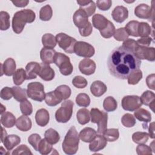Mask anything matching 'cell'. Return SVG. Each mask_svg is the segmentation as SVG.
<instances>
[{
	"mask_svg": "<svg viewBox=\"0 0 155 155\" xmlns=\"http://www.w3.org/2000/svg\"><path fill=\"white\" fill-rule=\"evenodd\" d=\"M152 41H153V39L151 37L147 36V37H143V38L139 39L136 41V42L139 45L148 47L151 44Z\"/></svg>",
	"mask_w": 155,
	"mask_h": 155,
	"instance_id": "cell-60",
	"label": "cell"
},
{
	"mask_svg": "<svg viewBox=\"0 0 155 155\" xmlns=\"http://www.w3.org/2000/svg\"><path fill=\"white\" fill-rule=\"evenodd\" d=\"M112 5V1L111 0H98L96 1V5L97 8L102 11L108 10L110 8Z\"/></svg>",
	"mask_w": 155,
	"mask_h": 155,
	"instance_id": "cell-56",
	"label": "cell"
},
{
	"mask_svg": "<svg viewBox=\"0 0 155 155\" xmlns=\"http://www.w3.org/2000/svg\"><path fill=\"white\" fill-rule=\"evenodd\" d=\"M105 139L108 142H114L119 137V132L117 128L107 129L103 134Z\"/></svg>",
	"mask_w": 155,
	"mask_h": 155,
	"instance_id": "cell-44",
	"label": "cell"
},
{
	"mask_svg": "<svg viewBox=\"0 0 155 155\" xmlns=\"http://www.w3.org/2000/svg\"><path fill=\"white\" fill-rule=\"evenodd\" d=\"M16 68L15 61L11 58H7L3 64H1V75L3 74L7 76H12L15 74Z\"/></svg>",
	"mask_w": 155,
	"mask_h": 155,
	"instance_id": "cell-16",
	"label": "cell"
},
{
	"mask_svg": "<svg viewBox=\"0 0 155 155\" xmlns=\"http://www.w3.org/2000/svg\"><path fill=\"white\" fill-rule=\"evenodd\" d=\"M96 131L91 127H85L79 133V138L84 142H91L96 136Z\"/></svg>",
	"mask_w": 155,
	"mask_h": 155,
	"instance_id": "cell-26",
	"label": "cell"
},
{
	"mask_svg": "<svg viewBox=\"0 0 155 155\" xmlns=\"http://www.w3.org/2000/svg\"><path fill=\"white\" fill-rule=\"evenodd\" d=\"M142 105L140 97L137 95H128L122 99V107L124 110L134 111Z\"/></svg>",
	"mask_w": 155,
	"mask_h": 155,
	"instance_id": "cell-10",
	"label": "cell"
},
{
	"mask_svg": "<svg viewBox=\"0 0 155 155\" xmlns=\"http://www.w3.org/2000/svg\"><path fill=\"white\" fill-rule=\"evenodd\" d=\"M134 15L139 18L150 21L154 18V9L146 4H140L135 7Z\"/></svg>",
	"mask_w": 155,
	"mask_h": 155,
	"instance_id": "cell-12",
	"label": "cell"
},
{
	"mask_svg": "<svg viewBox=\"0 0 155 155\" xmlns=\"http://www.w3.org/2000/svg\"><path fill=\"white\" fill-rule=\"evenodd\" d=\"M10 15L5 11L0 12V29L1 30H7L10 28Z\"/></svg>",
	"mask_w": 155,
	"mask_h": 155,
	"instance_id": "cell-42",
	"label": "cell"
},
{
	"mask_svg": "<svg viewBox=\"0 0 155 155\" xmlns=\"http://www.w3.org/2000/svg\"><path fill=\"white\" fill-rule=\"evenodd\" d=\"M63 100L61 94L56 90L45 94V102L50 107H54Z\"/></svg>",
	"mask_w": 155,
	"mask_h": 155,
	"instance_id": "cell-20",
	"label": "cell"
},
{
	"mask_svg": "<svg viewBox=\"0 0 155 155\" xmlns=\"http://www.w3.org/2000/svg\"><path fill=\"white\" fill-rule=\"evenodd\" d=\"M13 97L18 102H22L25 100H27L28 95L27 90L24 88H22L19 87H12Z\"/></svg>",
	"mask_w": 155,
	"mask_h": 155,
	"instance_id": "cell-33",
	"label": "cell"
},
{
	"mask_svg": "<svg viewBox=\"0 0 155 155\" xmlns=\"http://www.w3.org/2000/svg\"><path fill=\"white\" fill-rule=\"evenodd\" d=\"M79 143V136L74 126H71L66 135L62 143L64 152L68 155L76 153L78 150Z\"/></svg>",
	"mask_w": 155,
	"mask_h": 155,
	"instance_id": "cell-3",
	"label": "cell"
},
{
	"mask_svg": "<svg viewBox=\"0 0 155 155\" xmlns=\"http://www.w3.org/2000/svg\"><path fill=\"white\" fill-rule=\"evenodd\" d=\"M115 31H116V28L114 24L111 22H110L108 27L104 31L101 33V35L103 38L106 39L110 38L111 36L114 35Z\"/></svg>",
	"mask_w": 155,
	"mask_h": 155,
	"instance_id": "cell-55",
	"label": "cell"
},
{
	"mask_svg": "<svg viewBox=\"0 0 155 155\" xmlns=\"http://www.w3.org/2000/svg\"><path fill=\"white\" fill-rule=\"evenodd\" d=\"M137 45L138 44L135 40H134L133 39L128 38L127 39H126L125 41H124L122 46L127 49H128V50L132 51L134 53V50L136 48V47L137 46Z\"/></svg>",
	"mask_w": 155,
	"mask_h": 155,
	"instance_id": "cell-57",
	"label": "cell"
},
{
	"mask_svg": "<svg viewBox=\"0 0 155 155\" xmlns=\"http://www.w3.org/2000/svg\"><path fill=\"white\" fill-rule=\"evenodd\" d=\"M27 93L28 96L34 101L42 102L45 99L44 87L41 82H33L29 83L27 85Z\"/></svg>",
	"mask_w": 155,
	"mask_h": 155,
	"instance_id": "cell-7",
	"label": "cell"
},
{
	"mask_svg": "<svg viewBox=\"0 0 155 155\" xmlns=\"http://www.w3.org/2000/svg\"><path fill=\"white\" fill-rule=\"evenodd\" d=\"M111 16L116 22L122 23L128 18V10L122 5L116 6L111 12Z\"/></svg>",
	"mask_w": 155,
	"mask_h": 155,
	"instance_id": "cell-17",
	"label": "cell"
},
{
	"mask_svg": "<svg viewBox=\"0 0 155 155\" xmlns=\"http://www.w3.org/2000/svg\"><path fill=\"white\" fill-rule=\"evenodd\" d=\"M107 65L112 76L124 80L133 71L139 69L141 61L132 51L121 45L111 51L107 60Z\"/></svg>",
	"mask_w": 155,
	"mask_h": 155,
	"instance_id": "cell-1",
	"label": "cell"
},
{
	"mask_svg": "<svg viewBox=\"0 0 155 155\" xmlns=\"http://www.w3.org/2000/svg\"><path fill=\"white\" fill-rule=\"evenodd\" d=\"M53 16V10L51 6L47 4L43 6L39 11V18L44 21H48L51 19Z\"/></svg>",
	"mask_w": 155,
	"mask_h": 155,
	"instance_id": "cell-39",
	"label": "cell"
},
{
	"mask_svg": "<svg viewBox=\"0 0 155 155\" xmlns=\"http://www.w3.org/2000/svg\"><path fill=\"white\" fill-rule=\"evenodd\" d=\"M12 2L18 7H26L29 1L28 0H19V1H12Z\"/></svg>",
	"mask_w": 155,
	"mask_h": 155,
	"instance_id": "cell-62",
	"label": "cell"
},
{
	"mask_svg": "<svg viewBox=\"0 0 155 155\" xmlns=\"http://www.w3.org/2000/svg\"><path fill=\"white\" fill-rule=\"evenodd\" d=\"M149 138V135L146 132L137 131L133 134L132 140L133 141L137 144L145 143Z\"/></svg>",
	"mask_w": 155,
	"mask_h": 155,
	"instance_id": "cell-41",
	"label": "cell"
},
{
	"mask_svg": "<svg viewBox=\"0 0 155 155\" xmlns=\"http://www.w3.org/2000/svg\"><path fill=\"white\" fill-rule=\"evenodd\" d=\"M88 18V16L85 12L81 8H79L73 15V22L79 29H81L88 24L89 22Z\"/></svg>",
	"mask_w": 155,
	"mask_h": 155,
	"instance_id": "cell-14",
	"label": "cell"
},
{
	"mask_svg": "<svg viewBox=\"0 0 155 155\" xmlns=\"http://www.w3.org/2000/svg\"><path fill=\"white\" fill-rule=\"evenodd\" d=\"M76 118L78 122L81 125H85L89 122L90 119V113L86 108L79 109L76 113Z\"/></svg>",
	"mask_w": 155,
	"mask_h": 155,
	"instance_id": "cell-35",
	"label": "cell"
},
{
	"mask_svg": "<svg viewBox=\"0 0 155 155\" xmlns=\"http://www.w3.org/2000/svg\"><path fill=\"white\" fill-rule=\"evenodd\" d=\"M20 110L23 115L29 116L33 112V107L30 102L25 100L20 103Z\"/></svg>",
	"mask_w": 155,
	"mask_h": 155,
	"instance_id": "cell-48",
	"label": "cell"
},
{
	"mask_svg": "<svg viewBox=\"0 0 155 155\" xmlns=\"http://www.w3.org/2000/svg\"><path fill=\"white\" fill-rule=\"evenodd\" d=\"M56 39L59 47L65 52L70 54L74 53V45L77 41L74 38L64 33H59L56 35Z\"/></svg>",
	"mask_w": 155,
	"mask_h": 155,
	"instance_id": "cell-8",
	"label": "cell"
},
{
	"mask_svg": "<svg viewBox=\"0 0 155 155\" xmlns=\"http://www.w3.org/2000/svg\"><path fill=\"white\" fill-rule=\"evenodd\" d=\"M50 120V114L48 111L45 108L38 110L35 114V120L36 124L40 127L46 126Z\"/></svg>",
	"mask_w": 155,
	"mask_h": 155,
	"instance_id": "cell-22",
	"label": "cell"
},
{
	"mask_svg": "<svg viewBox=\"0 0 155 155\" xmlns=\"http://www.w3.org/2000/svg\"><path fill=\"white\" fill-rule=\"evenodd\" d=\"M35 18V13L31 9H24L16 12L12 18L13 31L16 34L21 33L25 24L33 22Z\"/></svg>",
	"mask_w": 155,
	"mask_h": 155,
	"instance_id": "cell-2",
	"label": "cell"
},
{
	"mask_svg": "<svg viewBox=\"0 0 155 155\" xmlns=\"http://www.w3.org/2000/svg\"><path fill=\"white\" fill-rule=\"evenodd\" d=\"M134 116L137 120L144 123L143 125L145 126V128L146 126H147V123L151 120V113L148 110L142 108H140L135 110L134 112Z\"/></svg>",
	"mask_w": 155,
	"mask_h": 155,
	"instance_id": "cell-27",
	"label": "cell"
},
{
	"mask_svg": "<svg viewBox=\"0 0 155 155\" xmlns=\"http://www.w3.org/2000/svg\"><path fill=\"white\" fill-rule=\"evenodd\" d=\"M139 22L137 21H131L128 22L125 27V29L128 35H131L134 37H138V26Z\"/></svg>",
	"mask_w": 155,
	"mask_h": 155,
	"instance_id": "cell-38",
	"label": "cell"
},
{
	"mask_svg": "<svg viewBox=\"0 0 155 155\" xmlns=\"http://www.w3.org/2000/svg\"><path fill=\"white\" fill-rule=\"evenodd\" d=\"M72 84L77 88H84L88 84L86 79L81 76H76L72 80Z\"/></svg>",
	"mask_w": 155,
	"mask_h": 155,
	"instance_id": "cell-51",
	"label": "cell"
},
{
	"mask_svg": "<svg viewBox=\"0 0 155 155\" xmlns=\"http://www.w3.org/2000/svg\"><path fill=\"white\" fill-rule=\"evenodd\" d=\"M41 69L40 64L36 62H30L25 67L27 79L30 80L36 79Z\"/></svg>",
	"mask_w": 155,
	"mask_h": 155,
	"instance_id": "cell-21",
	"label": "cell"
},
{
	"mask_svg": "<svg viewBox=\"0 0 155 155\" xmlns=\"http://www.w3.org/2000/svg\"><path fill=\"white\" fill-rule=\"evenodd\" d=\"M91 20L93 25L100 31V33L104 31L108 27L111 22L104 16L101 14L94 15Z\"/></svg>",
	"mask_w": 155,
	"mask_h": 155,
	"instance_id": "cell-15",
	"label": "cell"
},
{
	"mask_svg": "<svg viewBox=\"0 0 155 155\" xmlns=\"http://www.w3.org/2000/svg\"><path fill=\"white\" fill-rule=\"evenodd\" d=\"M107 90V85L101 81H94L90 86V91L95 97L102 96Z\"/></svg>",
	"mask_w": 155,
	"mask_h": 155,
	"instance_id": "cell-23",
	"label": "cell"
},
{
	"mask_svg": "<svg viewBox=\"0 0 155 155\" xmlns=\"http://www.w3.org/2000/svg\"><path fill=\"white\" fill-rule=\"evenodd\" d=\"M41 69L38 74L39 76L45 81H50L53 79L55 76V73L53 69L49 64L46 63H41Z\"/></svg>",
	"mask_w": 155,
	"mask_h": 155,
	"instance_id": "cell-18",
	"label": "cell"
},
{
	"mask_svg": "<svg viewBox=\"0 0 155 155\" xmlns=\"http://www.w3.org/2000/svg\"><path fill=\"white\" fill-rule=\"evenodd\" d=\"M25 79H27L25 70L22 68L16 70L13 76V83L16 85H21Z\"/></svg>",
	"mask_w": 155,
	"mask_h": 155,
	"instance_id": "cell-37",
	"label": "cell"
},
{
	"mask_svg": "<svg viewBox=\"0 0 155 155\" xmlns=\"http://www.w3.org/2000/svg\"><path fill=\"white\" fill-rule=\"evenodd\" d=\"M142 78V72L140 70L138 69L133 71L128 77L127 81L130 85L137 84Z\"/></svg>",
	"mask_w": 155,
	"mask_h": 155,
	"instance_id": "cell-45",
	"label": "cell"
},
{
	"mask_svg": "<svg viewBox=\"0 0 155 155\" xmlns=\"http://www.w3.org/2000/svg\"><path fill=\"white\" fill-rule=\"evenodd\" d=\"M79 31L81 36H82L83 37H87V36H90L93 31L92 25L91 24V23L90 22H88V24L85 27H84V28H82L81 29H79Z\"/></svg>",
	"mask_w": 155,
	"mask_h": 155,
	"instance_id": "cell-59",
	"label": "cell"
},
{
	"mask_svg": "<svg viewBox=\"0 0 155 155\" xmlns=\"http://www.w3.org/2000/svg\"><path fill=\"white\" fill-rule=\"evenodd\" d=\"M74 50L78 56L86 58L92 57L95 53L94 47L84 41H77L74 45Z\"/></svg>",
	"mask_w": 155,
	"mask_h": 155,
	"instance_id": "cell-9",
	"label": "cell"
},
{
	"mask_svg": "<svg viewBox=\"0 0 155 155\" xmlns=\"http://www.w3.org/2000/svg\"><path fill=\"white\" fill-rule=\"evenodd\" d=\"M32 123L30 117L25 115H22L18 118L16 122V128L22 131H27L31 128Z\"/></svg>",
	"mask_w": 155,
	"mask_h": 155,
	"instance_id": "cell-25",
	"label": "cell"
},
{
	"mask_svg": "<svg viewBox=\"0 0 155 155\" xmlns=\"http://www.w3.org/2000/svg\"><path fill=\"white\" fill-rule=\"evenodd\" d=\"M13 155H18V154H33L30 148L26 145H21L15 148L12 153Z\"/></svg>",
	"mask_w": 155,
	"mask_h": 155,
	"instance_id": "cell-54",
	"label": "cell"
},
{
	"mask_svg": "<svg viewBox=\"0 0 155 155\" xmlns=\"http://www.w3.org/2000/svg\"><path fill=\"white\" fill-rule=\"evenodd\" d=\"M76 102L79 107H87L90 104V98L86 93H79L76 97Z\"/></svg>",
	"mask_w": 155,
	"mask_h": 155,
	"instance_id": "cell-46",
	"label": "cell"
},
{
	"mask_svg": "<svg viewBox=\"0 0 155 155\" xmlns=\"http://www.w3.org/2000/svg\"><path fill=\"white\" fill-rule=\"evenodd\" d=\"M96 68V65L94 61L89 58H85L79 63V71L87 76L93 74L95 72Z\"/></svg>",
	"mask_w": 155,
	"mask_h": 155,
	"instance_id": "cell-13",
	"label": "cell"
},
{
	"mask_svg": "<svg viewBox=\"0 0 155 155\" xmlns=\"http://www.w3.org/2000/svg\"><path fill=\"white\" fill-rule=\"evenodd\" d=\"M140 101L142 104L149 106L150 108L154 111V101H155V94L153 92L147 90L144 91L141 95Z\"/></svg>",
	"mask_w": 155,
	"mask_h": 155,
	"instance_id": "cell-29",
	"label": "cell"
},
{
	"mask_svg": "<svg viewBox=\"0 0 155 155\" xmlns=\"http://www.w3.org/2000/svg\"><path fill=\"white\" fill-rule=\"evenodd\" d=\"M44 138L51 145L57 143L60 140L59 134L53 128L47 129L44 133Z\"/></svg>",
	"mask_w": 155,
	"mask_h": 155,
	"instance_id": "cell-32",
	"label": "cell"
},
{
	"mask_svg": "<svg viewBox=\"0 0 155 155\" xmlns=\"http://www.w3.org/2000/svg\"><path fill=\"white\" fill-rule=\"evenodd\" d=\"M53 150V148L52 147V145L48 143L45 138L41 140L39 143L38 150V151H39L40 154L42 155L48 154Z\"/></svg>",
	"mask_w": 155,
	"mask_h": 155,
	"instance_id": "cell-40",
	"label": "cell"
},
{
	"mask_svg": "<svg viewBox=\"0 0 155 155\" xmlns=\"http://www.w3.org/2000/svg\"><path fill=\"white\" fill-rule=\"evenodd\" d=\"M152 151L153 150L151 147L144 145L143 143L139 144L136 147V153L138 155H151Z\"/></svg>",
	"mask_w": 155,
	"mask_h": 155,
	"instance_id": "cell-53",
	"label": "cell"
},
{
	"mask_svg": "<svg viewBox=\"0 0 155 155\" xmlns=\"http://www.w3.org/2000/svg\"><path fill=\"white\" fill-rule=\"evenodd\" d=\"M154 122H151L150 124L149 128H148V132H149L148 135L152 139L154 138Z\"/></svg>",
	"mask_w": 155,
	"mask_h": 155,
	"instance_id": "cell-63",
	"label": "cell"
},
{
	"mask_svg": "<svg viewBox=\"0 0 155 155\" xmlns=\"http://www.w3.org/2000/svg\"><path fill=\"white\" fill-rule=\"evenodd\" d=\"M42 43L44 47L53 48L56 45V37L51 33H45L42 37Z\"/></svg>",
	"mask_w": 155,
	"mask_h": 155,
	"instance_id": "cell-34",
	"label": "cell"
},
{
	"mask_svg": "<svg viewBox=\"0 0 155 155\" xmlns=\"http://www.w3.org/2000/svg\"><path fill=\"white\" fill-rule=\"evenodd\" d=\"M74 103L71 100H65L55 113V118L58 122L66 123L71 119Z\"/></svg>",
	"mask_w": 155,
	"mask_h": 155,
	"instance_id": "cell-6",
	"label": "cell"
},
{
	"mask_svg": "<svg viewBox=\"0 0 155 155\" xmlns=\"http://www.w3.org/2000/svg\"><path fill=\"white\" fill-rule=\"evenodd\" d=\"M55 90L61 94L63 100L67 99L70 96L71 93L70 88L67 85H61L57 87Z\"/></svg>",
	"mask_w": 155,
	"mask_h": 155,
	"instance_id": "cell-50",
	"label": "cell"
},
{
	"mask_svg": "<svg viewBox=\"0 0 155 155\" xmlns=\"http://www.w3.org/2000/svg\"><path fill=\"white\" fill-rule=\"evenodd\" d=\"M21 142V138L16 134L7 135L3 143L7 151L12 150Z\"/></svg>",
	"mask_w": 155,
	"mask_h": 155,
	"instance_id": "cell-31",
	"label": "cell"
},
{
	"mask_svg": "<svg viewBox=\"0 0 155 155\" xmlns=\"http://www.w3.org/2000/svg\"><path fill=\"white\" fill-rule=\"evenodd\" d=\"M1 129H2V131H1V142L3 143L5 139L6 138V137L7 136V131L3 127H1Z\"/></svg>",
	"mask_w": 155,
	"mask_h": 155,
	"instance_id": "cell-64",
	"label": "cell"
},
{
	"mask_svg": "<svg viewBox=\"0 0 155 155\" xmlns=\"http://www.w3.org/2000/svg\"><path fill=\"white\" fill-rule=\"evenodd\" d=\"M77 3L79 5V8L82 9L87 14L88 16H91L96 11V5L93 1H77Z\"/></svg>",
	"mask_w": 155,
	"mask_h": 155,
	"instance_id": "cell-28",
	"label": "cell"
},
{
	"mask_svg": "<svg viewBox=\"0 0 155 155\" xmlns=\"http://www.w3.org/2000/svg\"><path fill=\"white\" fill-rule=\"evenodd\" d=\"M107 144V140L102 134L96 135L95 138L90 142L89 150L93 152H97L104 149Z\"/></svg>",
	"mask_w": 155,
	"mask_h": 155,
	"instance_id": "cell-19",
	"label": "cell"
},
{
	"mask_svg": "<svg viewBox=\"0 0 155 155\" xmlns=\"http://www.w3.org/2000/svg\"><path fill=\"white\" fill-rule=\"evenodd\" d=\"M16 117L13 113L6 111L1 114V123L6 128H12L16 124Z\"/></svg>",
	"mask_w": 155,
	"mask_h": 155,
	"instance_id": "cell-30",
	"label": "cell"
},
{
	"mask_svg": "<svg viewBox=\"0 0 155 155\" xmlns=\"http://www.w3.org/2000/svg\"><path fill=\"white\" fill-rule=\"evenodd\" d=\"M139 59H146L153 62L155 60V50L154 47H145L137 45L134 51Z\"/></svg>",
	"mask_w": 155,
	"mask_h": 155,
	"instance_id": "cell-11",
	"label": "cell"
},
{
	"mask_svg": "<svg viewBox=\"0 0 155 155\" xmlns=\"http://www.w3.org/2000/svg\"><path fill=\"white\" fill-rule=\"evenodd\" d=\"M121 122L124 127L131 128L136 124V119L133 114L130 113H126L122 117Z\"/></svg>",
	"mask_w": 155,
	"mask_h": 155,
	"instance_id": "cell-47",
	"label": "cell"
},
{
	"mask_svg": "<svg viewBox=\"0 0 155 155\" xmlns=\"http://www.w3.org/2000/svg\"><path fill=\"white\" fill-rule=\"evenodd\" d=\"M117 107L116 100L113 96H108L104 100L103 108L107 112L115 111Z\"/></svg>",
	"mask_w": 155,
	"mask_h": 155,
	"instance_id": "cell-36",
	"label": "cell"
},
{
	"mask_svg": "<svg viewBox=\"0 0 155 155\" xmlns=\"http://www.w3.org/2000/svg\"><path fill=\"white\" fill-rule=\"evenodd\" d=\"M151 26L145 22H139L138 26V35L141 38L147 37L151 34Z\"/></svg>",
	"mask_w": 155,
	"mask_h": 155,
	"instance_id": "cell-43",
	"label": "cell"
},
{
	"mask_svg": "<svg viewBox=\"0 0 155 155\" xmlns=\"http://www.w3.org/2000/svg\"><path fill=\"white\" fill-rule=\"evenodd\" d=\"M56 51L53 48L43 47L40 51V58L42 62L50 64L53 63Z\"/></svg>",
	"mask_w": 155,
	"mask_h": 155,
	"instance_id": "cell-24",
	"label": "cell"
},
{
	"mask_svg": "<svg viewBox=\"0 0 155 155\" xmlns=\"http://www.w3.org/2000/svg\"><path fill=\"white\" fill-rule=\"evenodd\" d=\"M91 122L97 124V133L99 134H103L107 129L108 114L107 112L101 111L97 108H93L90 111Z\"/></svg>",
	"mask_w": 155,
	"mask_h": 155,
	"instance_id": "cell-4",
	"label": "cell"
},
{
	"mask_svg": "<svg viewBox=\"0 0 155 155\" xmlns=\"http://www.w3.org/2000/svg\"><path fill=\"white\" fill-rule=\"evenodd\" d=\"M41 137L39 134L37 133H34L31 134L28 137V143L32 146V147L35 149V150L38 151L39 143L41 140Z\"/></svg>",
	"mask_w": 155,
	"mask_h": 155,
	"instance_id": "cell-52",
	"label": "cell"
},
{
	"mask_svg": "<svg viewBox=\"0 0 155 155\" xmlns=\"http://www.w3.org/2000/svg\"><path fill=\"white\" fill-rule=\"evenodd\" d=\"M154 78H155V74L154 73L149 74L146 78V83L148 87L153 90H154L155 89Z\"/></svg>",
	"mask_w": 155,
	"mask_h": 155,
	"instance_id": "cell-61",
	"label": "cell"
},
{
	"mask_svg": "<svg viewBox=\"0 0 155 155\" xmlns=\"http://www.w3.org/2000/svg\"><path fill=\"white\" fill-rule=\"evenodd\" d=\"M114 38L117 41H124L128 38V34L126 31L125 28L121 27L117 28L113 35Z\"/></svg>",
	"mask_w": 155,
	"mask_h": 155,
	"instance_id": "cell-49",
	"label": "cell"
},
{
	"mask_svg": "<svg viewBox=\"0 0 155 155\" xmlns=\"http://www.w3.org/2000/svg\"><path fill=\"white\" fill-rule=\"evenodd\" d=\"M1 98L4 100H9L13 97V93H12V88H10L8 87H4L0 93Z\"/></svg>",
	"mask_w": 155,
	"mask_h": 155,
	"instance_id": "cell-58",
	"label": "cell"
},
{
	"mask_svg": "<svg viewBox=\"0 0 155 155\" xmlns=\"http://www.w3.org/2000/svg\"><path fill=\"white\" fill-rule=\"evenodd\" d=\"M53 62L58 67L61 73L64 76L70 75L73 70V67L70 58L62 53L56 52Z\"/></svg>",
	"mask_w": 155,
	"mask_h": 155,
	"instance_id": "cell-5",
	"label": "cell"
}]
</instances>
